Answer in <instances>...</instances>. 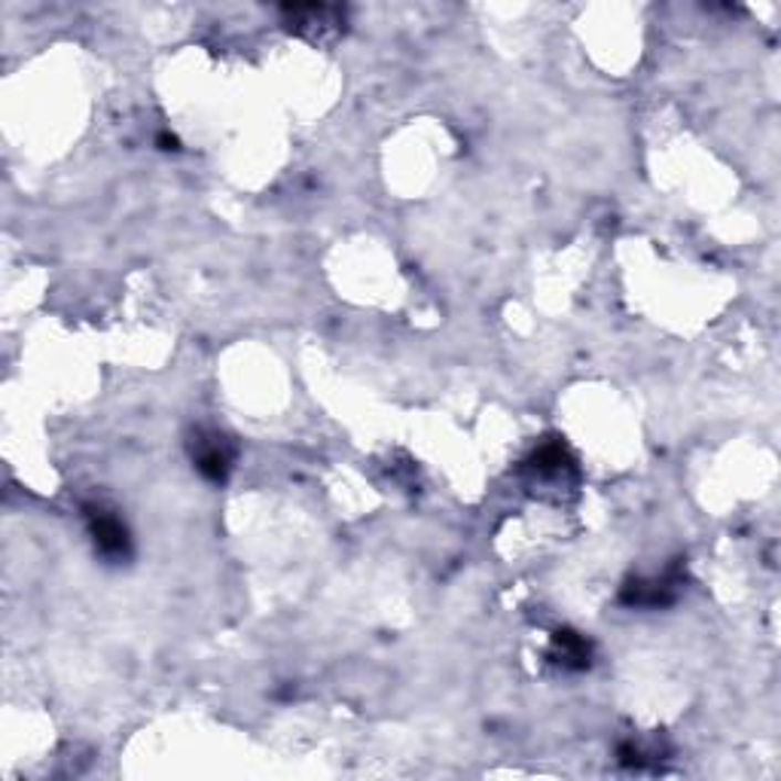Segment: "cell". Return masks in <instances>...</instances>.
I'll use <instances>...</instances> for the list:
<instances>
[{
    "mask_svg": "<svg viewBox=\"0 0 781 781\" xmlns=\"http://www.w3.org/2000/svg\"><path fill=\"white\" fill-rule=\"evenodd\" d=\"M192 461L205 479L223 482L232 470V449L220 434H199V440L192 446Z\"/></svg>",
    "mask_w": 781,
    "mask_h": 781,
    "instance_id": "2",
    "label": "cell"
},
{
    "mask_svg": "<svg viewBox=\"0 0 781 781\" xmlns=\"http://www.w3.org/2000/svg\"><path fill=\"white\" fill-rule=\"evenodd\" d=\"M555 663H562L567 668H586L590 666V644L583 642L574 632H559L553 642Z\"/></svg>",
    "mask_w": 781,
    "mask_h": 781,
    "instance_id": "3",
    "label": "cell"
},
{
    "mask_svg": "<svg viewBox=\"0 0 781 781\" xmlns=\"http://www.w3.org/2000/svg\"><path fill=\"white\" fill-rule=\"evenodd\" d=\"M88 519V534L95 541V550L111 559V562H123L128 559V550H132V538H128V529L123 525V519L104 510V507H88L86 510Z\"/></svg>",
    "mask_w": 781,
    "mask_h": 781,
    "instance_id": "1",
    "label": "cell"
}]
</instances>
